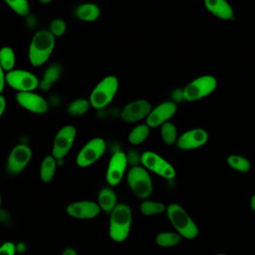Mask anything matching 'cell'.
I'll use <instances>...</instances> for the list:
<instances>
[{"mask_svg":"<svg viewBox=\"0 0 255 255\" xmlns=\"http://www.w3.org/2000/svg\"><path fill=\"white\" fill-rule=\"evenodd\" d=\"M36 24H37V19H36V17L35 16H29V15H27V16H25V21H24V26H25V28L26 29H32V28H34L35 26H36Z\"/></svg>","mask_w":255,"mask_h":255,"instance_id":"obj_35","label":"cell"},{"mask_svg":"<svg viewBox=\"0 0 255 255\" xmlns=\"http://www.w3.org/2000/svg\"><path fill=\"white\" fill-rule=\"evenodd\" d=\"M160 131H161V136L165 143L171 144L174 142L176 138V128L173 124L171 123L162 124L160 128Z\"/></svg>","mask_w":255,"mask_h":255,"instance_id":"obj_30","label":"cell"},{"mask_svg":"<svg viewBox=\"0 0 255 255\" xmlns=\"http://www.w3.org/2000/svg\"><path fill=\"white\" fill-rule=\"evenodd\" d=\"M154 172L156 174L160 175V176H163V177L169 178V179H171V178H173L175 176L174 168L168 162L163 160L162 158H161L160 162L158 163V165H157V167H156Z\"/></svg>","mask_w":255,"mask_h":255,"instance_id":"obj_31","label":"cell"},{"mask_svg":"<svg viewBox=\"0 0 255 255\" xmlns=\"http://www.w3.org/2000/svg\"><path fill=\"white\" fill-rule=\"evenodd\" d=\"M170 98L176 102V103H180L182 102L183 98V90H179V89H174L171 91L170 93Z\"/></svg>","mask_w":255,"mask_h":255,"instance_id":"obj_34","label":"cell"},{"mask_svg":"<svg viewBox=\"0 0 255 255\" xmlns=\"http://www.w3.org/2000/svg\"><path fill=\"white\" fill-rule=\"evenodd\" d=\"M128 182L134 194L140 198L148 197L151 194L152 184L148 173L141 167H132L128 174Z\"/></svg>","mask_w":255,"mask_h":255,"instance_id":"obj_6","label":"cell"},{"mask_svg":"<svg viewBox=\"0 0 255 255\" xmlns=\"http://www.w3.org/2000/svg\"><path fill=\"white\" fill-rule=\"evenodd\" d=\"M66 212L75 218L89 219L98 216L101 212V207L93 201H77L69 204Z\"/></svg>","mask_w":255,"mask_h":255,"instance_id":"obj_13","label":"cell"},{"mask_svg":"<svg viewBox=\"0 0 255 255\" xmlns=\"http://www.w3.org/2000/svg\"><path fill=\"white\" fill-rule=\"evenodd\" d=\"M67 30V24L64 20L62 19H54L51 23H50V27H49V32L54 36V37H60L62 35L65 34Z\"/></svg>","mask_w":255,"mask_h":255,"instance_id":"obj_32","label":"cell"},{"mask_svg":"<svg viewBox=\"0 0 255 255\" xmlns=\"http://www.w3.org/2000/svg\"><path fill=\"white\" fill-rule=\"evenodd\" d=\"M39 1V3L41 4V5H48V4H50L53 0H38Z\"/></svg>","mask_w":255,"mask_h":255,"instance_id":"obj_42","label":"cell"},{"mask_svg":"<svg viewBox=\"0 0 255 255\" xmlns=\"http://www.w3.org/2000/svg\"><path fill=\"white\" fill-rule=\"evenodd\" d=\"M226 163L240 172H247L251 168V163L248 159L240 155H230L226 159Z\"/></svg>","mask_w":255,"mask_h":255,"instance_id":"obj_23","label":"cell"},{"mask_svg":"<svg viewBox=\"0 0 255 255\" xmlns=\"http://www.w3.org/2000/svg\"><path fill=\"white\" fill-rule=\"evenodd\" d=\"M0 206H1V196H0Z\"/></svg>","mask_w":255,"mask_h":255,"instance_id":"obj_43","label":"cell"},{"mask_svg":"<svg viewBox=\"0 0 255 255\" xmlns=\"http://www.w3.org/2000/svg\"><path fill=\"white\" fill-rule=\"evenodd\" d=\"M7 84L20 92H32L39 86V81L35 75L24 70L9 71L5 77Z\"/></svg>","mask_w":255,"mask_h":255,"instance_id":"obj_7","label":"cell"},{"mask_svg":"<svg viewBox=\"0 0 255 255\" xmlns=\"http://www.w3.org/2000/svg\"><path fill=\"white\" fill-rule=\"evenodd\" d=\"M16 252V246L12 242H5L0 247V255H14Z\"/></svg>","mask_w":255,"mask_h":255,"instance_id":"obj_33","label":"cell"},{"mask_svg":"<svg viewBox=\"0 0 255 255\" xmlns=\"http://www.w3.org/2000/svg\"><path fill=\"white\" fill-rule=\"evenodd\" d=\"M56 46L55 37L46 30L36 33L29 48L30 63L34 67L43 65L52 55Z\"/></svg>","mask_w":255,"mask_h":255,"instance_id":"obj_1","label":"cell"},{"mask_svg":"<svg viewBox=\"0 0 255 255\" xmlns=\"http://www.w3.org/2000/svg\"><path fill=\"white\" fill-rule=\"evenodd\" d=\"M151 111V105L144 100H137L127 105L122 112V119L128 123L140 121Z\"/></svg>","mask_w":255,"mask_h":255,"instance_id":"obj_14","label":"cell"},{"mask_svg":"<svg viewBox=\"0 0 255 255\" xmlns=\"http://www.w3.org/2000/svg\"><path fill=\"white\" fill-rule=\"evenodd\" d=\"M6 108V100L3 96L0 95V117L3 115Z\"/></svg>","mask_w":255,"mask_h":255,"instance_id":"obj_37","label":"cell"},{"mask_svg":"<svg viewBox=\"0 0 255 255\" xmlns=\"http://www.w3.org/2000/svg\"><path fill=\"white\" fill-rule=\"evenodd\" d=\"M74 14L81 21L93 22L100 17L101 10L99 6L94 3H82L76 6Z\"/></svg>","mask_w":255,"mask_h":255,"instance_id":"obj_18","label":"cell"},{"mask_svg":"<svg viewBox=\"0 0 255 255\" xmlns=\"http://www.w3.org/2000/svg\"><path fill=\"white\" fill-rule=\"evenodd\" d=\"M165 210V206L162 203L155 201H144L140 205V212L143 215H157Z\"/></svg>","mask_w":255,"mask_h":255,"instance_id":"obj_27","label":"cell"},{"mask_svg":"<svg viewBox=\"0 0 255 255\" xmlns=\"http://www.w3.org/2000/svg\"><path fill=\"white\" fill-rule=\"evenodd\" d=\"M156 244L161 247H173L182 242L180 235L172 232H161L156 235Z\"/></svg>","mask_w":255,"mask_h":255,"instance_id":"obj_22","label":"cell"},{"mask_svg":"<svg viewBox=\"0 0 255 255\" xmlns=\"http://www.w3.org/2000/svg\"><path fill=\"white\" fill-rule=\"evenodd\" d=\"M56 169V159L53 155H48L44 158L41 169H40V176L43 182H49L55 173Z\"/></svg>","mask_w":255,"mask_h":255,"instance_id":"obj_21","label":"cell"},{"mask_svg":"<svg viewBox=\"0 0 255 255\" xmlns=\"http://www.w3.org/2000/svg\"><path fill=\"white\" fill-rule=\"evenodd\" d=\"M32 156V151L30 147L24 143L17 144L11 151L7 163L6 170L10 174L20 173L28 164Z\"/></svg>","mask_w":255,"mask_h":255,"instance_id":"obj_9","label":"cell"},{"mask_svg":"<svg viewBox=\"0 0 255 255\" xmlns=\"http://www.w3.org/2000/svg\"><path fill=\"white\" fill-rule=\"evenodd\" d=\"M118 79L114 76H109L102 80L96 88L93 90L90 103L96 109H101L106 107L114 98L118 90Z\"/></svg>","mask_w":255,"mask_h":255,"instance_id":"obj_4","label":"cell"},{"mask_svg":"<svg viewBox=\"0 0 255 255\" xmlns=\"http://www.w3.org/2000/svg\"><path fill=\"white\" fill-rule=\"evenodd\" d=\"M0 66L6 71H12L15 66V54L10 47H3L0 50Z\"/></svg>","mask_w":255,"mask_h":255,"instance_id":"obj_24","label":"cell"},{"mask_svg":"<svg viewBox=\"0 0 255 255\" xmlns=\"http://www.w3.org/2000/svg\"><path fill=\"white\" fill-rule=\"evenodd\" d=\"M6 4L17 14L27 16L29 14V3L27 0H4Z\"/></svg>","mask_w":255,"mask_h":255,"instance_id":"obj_29","label":"cell"},{"mask_svg":"<svg viewBox=\"0 0 255 255\" xmlns=\"http://www.w3.org/2000/svg\"><path fill=\"white\" fill-rule=\"evenodd\" d=\"M117 205V196L110 188H103L99 195V206L105 211H113Z\"/></svg>","mask_w":255,"mask_h":255,"instance_id":"obj_20","label":"cell"},{"mask_svg":"<svg viewBox=\"0 0 255 255\" xmlns=\"http://www.w3.org/2000/svg\"><path fill=\"white\" fill-rule=\"evenodd\" d=\"M128 159L124 152L117 151L112 156L106 174V179L109 184L117 185L124 176Z\"/></svg>","mask_w":255,"mask_h":255,"instance_id":"obj_12","label":"cell"},{"mask_svg":"<svg viewBox=\"0 0 255 255\" xmlns=\"http://www.w3.org/2000/svg\"><path fill=\"white\" fill-rule=\"evenodd\" d=\"M207 133L202 128H194L184 132L177 140V146L181 149L195 148L207 140Z\"/></svg>","mask_w":255,"mask_h":255,"instance_id":"obj_16","label":"cell"},{"mask_svg":"<svg viewBox=\"0 0 255 255\" xmlns=\"http://www.w3.org/2000/svg\"><path fill=\"white\" fill-rule=\"evenodd\" d=\"M62 255H77V251L74 248H68L63 252Z\"/></svg>","mask_w":255,"mask_h":255,"instance_id":"obj_40","label":"cell"},{"mask_svg":"<svg viewBox=\"0 0 255 255\" xmlns=\"http://www.w3.org/2000/svg\"><path fill=\"white\" fill-rule=\"evenodd\" d=\"M148 133V127L146 125H139L130 131L128 135V141L131 144H139L146 138Z\"/></svg>","mask_w":255,"mask_h":255,"instance_id":"obj_25","label":"cell"},{"mask_svg":"<svg viewBox=\"0 0 255 255\" xmlns=\"http://www.w3.org/2000/svg\"><path fill=\"white\" fill-rule=\"evenodd\" d=\"M4 84H5V76H4V73H3V69L0 66V93L4 89Z\"/></svg>","mask_w":255,"mask_h":255,"instance_id":"obj_38","label":"cell"},{"mask_svg":"<svg viewBox=\"0 0 255 255\" xmlns=\"http://www.w3.org/2000/svg\"><path fill=\"white\" fill-rule=\"evenodd\" d=\"M140 160L145 167H147L148 169H150L151 171L154 172L158 163L161 160V157H159L156 153H154L152 151H145L142 153Z\"/></svg>","mask_w":255,"mask_h":255,"instance_id":"obj_28","label":"cell"},{"mask_svg":"<svg viewBox=\"0 0 255 255\" xmlns=\"http://www.w3.org/2000/svg\"><path fill=\"white\" fill-rule=\"evenodd\" d=\"M9 218H10L9 212L6 209H0V222L7 223L9 221Z\"/></svg>","mask_w":255,"mask_h":255,"instance_id":"obj_36","label":"cell"},{"mask_svg":"<svg viewBox=\"0 0 255 255\" xmlns=\"http://www.w3.org/2000/svg\"><path fill=\"white\" fill-rule=\"evenodd\" d=\"M106 148V143L102 138L91 139L79 152L77 156V163L79 166L86 167L97 161Z\"/></svg>","mask_w":255,"mask_h":255,"instance_id":"obj_10","label":"cell"},{"mask_svg":"<svg viewBox=\"0 0 255 255\" xmlns=\"http://www.w3.org/2000/svg\"><path fill=\"white\" fill-rule=\"evenodd\" d=\"M175 110L176 105L172 102H165L160 104L147 115L145 120L146 126L152 128L161 125L175 113Z\"/></svg>","mask_w":255,"mask_h":255,"instance_id":"obj_15","label":"cell"},{"mask_svg":"<svg viewBox=\"0 0 255 255\" xmlns=\"http://www.w3.org/2000/svg\"><path fill=\"white\" fill-rule=\"evenodd\" d=\"M91 103L86 99H78L68 106V112L74 116H81L90 110Z\"/></svg>","mask_w":255,"mask_h":255,"instance_id":"obj_26","label":"cell"},{"mask_svg":"<svg viewBox=\"0 0 255 255\" xmlns=\"http://www.w3.org/2000/svg\"><path fill=\"white\" fill-rule=\"evenodd\" d=\"M166 212L171 224L182 237L192 239L197 236V226L182 207L178 204L172 203L168 205Z\"/></svg>","mask_w":255,"mask_h":255,"instance_id":"obj_3","label":"cell"},{"mask_svg":"<svg viewBox=\"0 0 255 255\" xmlns=\"http://www.w3.org/2000/svg\"><path fill=\"white\" fill-rule=\"evenodd\" d=\"M250 206L253 209V211H255V195H253L250 200Z\"/></svg>","mask_w":255,"mask_h":255,"instance_id":"obj_41","label":"cell"},{"mask_svg":"<svg viewBox=\"0 0 255 255\" xmlns=\"http://www.w3.org/2000/svg\"><path fill=\"white\" fill-rule=\"evenodd\" d=\"M131 213L128 205L117 204L112 211L110 220V237L117 242H123L129 231Z\"/></svg>","mask_w":255,"mask_h":255,"instance_id":"obj_2","label":"cell"},{"mask_svg":"<svg viewBox=\"0 0 255 255\" xmlns=\"http://www.w3.org/2000/svg\"><path fill=\"white\" fill-rule=\"evenodd\" d=\"M218 255H224V254H218Z\"/></svg>","mask_w":255,"mask_h":255,"instance_id":"obj_44","label":"cell"},{"mask_svg":"<svg viewBox=\"0 0 255 255\" xmlns=\"http://www.w3.org/2000/svg\"><path fill=\"white\" fill-rule=\"evenodd\" d=\"M76 132V128L72 126H65L57 132L54 139L52 152V155L56 160H61L67 155L74 143Z\"/></svg>","mask_w":255,"mask_h":255,"instance_id":"obj_8","label":"cell"},{"mask_svg":"<svg viewBox=\"0 0 255 255\" xmlns=\"http://www.w3.org/2000/svg\"><path fill=\"white\" fill-rule=\"evenodd\" d=\"M61 74V67L60 65H53L47 68L44 73L43 79L40 82V89L42 91H48L51 86L59 79Z\"/></svg>","mask_w":255,"mask_h":255,"instance_id":"obj_19","label":"cell"},{"mask_svg":"<svg viewBox=\"0 0 255 255\" xmlns=\"http://www.w3.org/2000/svg\"><path fill=\"white\" fill-rule=\"evenodd\" d=\"M217 86L216 79L212 76H202L189 85L183 90V98L189 102L199 100L209 94H211Z\"/></svg>","mask_w":255,"mask_h":255,"instance_id":"obj_5","label":"cell"},{"mask_svg":"<svg viewBox=\"0 0 255 255\" xmlns=\"http://www.w3.org/2000/svg\"><path fill=\"white\" fill-rule=\"evenodd\" d=\"M204 5L218 19L229 20L233 16V9L225 0H204Z\"/></svg>","mask_w":255,"mask_h":255,"instance_id":"obj_17","label":"cell"},{"mask_svg":"<svg viewBox=\"0 0 255 255\" xmlns=\"http://www.w3.org/2000/svg\"><path fill=\"white\" fill-rule=\"evenodd\" d=\"M16 100L22 108L35 114H45L49 110L45 99L32 92H19Z\"/></svg>","mask_w":255,"mask_h":255,"instance_id":"obj_11","label":"cell"},{"mask_svg":"<svg viewBox=\"0 0 255 255\" xmlns=\"http://www.w3.org/2000/svg\"><path fill=\"white\" fill-rule=\"evenodd\" d=\"M26 250V246L24 243H18L16 245V251L19 252V253H22V252H25Z\"/></svg>","mask_w":255,"mask_h":255,"instance_id":"obj_39","label":"cell"}]
</instances>
